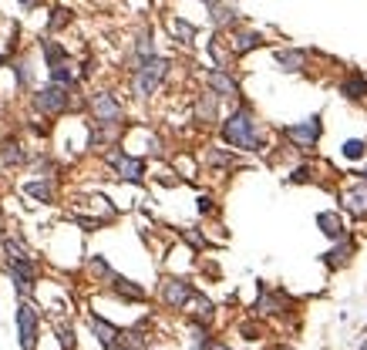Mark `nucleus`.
I'll use <instances>...</instances> for the list:
<instances>
[{
    "label": "nucleus",
    "instance_id": "nucleus-17",
    "mask_svg": "<svg viewBox=\"0 0 367 350\" xmlns=\"http://www.w3.org/2000/svg\"><path fill=\"white\" fill-rule=\"evenodd\" d=\"M283 307H287V296H283V293H270L263 283H260V300H256V307H253V310H260V313H283Z\"/></svg>",
    "mask_w": 367,
    "mask_h": 350
},
{
    "label": "nucleus",
    "instance_id": "nucleus-3",
    "mask_svg": "<svg viewBox=\"0 0 367 350\" xmlns=\"http://www.w3.org/2000/svg\"><path fill=\"white\" fill-rule=\"evenodd\" d=\"M34 108H38L40 115H64L71 108V84L51 81V84L38 88L34 91Z\"/></svg>",
    "mask_w": 367,
    "mask_h": 350
},
{
    "label": "nucleus",
    "instance_id": "nucleus-40",
    "mask_svg": "<svg viewBox=\"0 0 367 350\" xmlns=\"http://www.w3.org/2000/svg\"><path fill=\"white\" fill-rule=\"evenodd\" d=\"M202 3H206V7H216V3H219V0H202Z\"/></svg>",
    "mask_w": 367,
    "mask_h": 350
},
{
    "label": "nucleus",
    "instance_id": "nucleus-20",
    "mask_svg": "<svg viewBox=\"0 0 367 350\" xmlns=\"http://www.w3.org/2000/svg\"><path fill=\"white\" fill-rule=\"evenodd\" d=\"M216 115H219V98L209 91V95L199 98V105H195V118H199L202 125H209V121H216Z\"/></svg>",
    "mask_w": 367,
    "mask_h": 350
},
{
    "label": "nucleus",
    "instance_id": "nucleus-1",
    "mask_svg": "<svg viewBox=\"0 0 367 350\" xmlns=\"http://www.w3.org/2000/svg\"><path fill=\"white\" fill-rule=\"evenodd\" d=\"M223 142L232 149H243V152H263L267 142L260 135V118L250 105H239L236 112H230V118L223 121Z\"/></svg>",
    "mask_w": 367,
    "mask_h": 350
},
{
    "label": "nucleus",
    "instance_id": "nucleus-12",
    "mask_svg": "<svg viewBox=\"0 0 367 350\" xmlns=\"http://www.w3.org/2000/svg\"><path fill=\"white\" fill-rule=\"evenodd\" d=\"M91 333H95L98 340H101V347H112V344H121V330H118L115 324H108L105 317H98V313H91Z\"/></svg>",
    "mask_w": 367,
    "mask_h": 350
},
{
    "label": "nucleus",
    "instance_id": "nucleus-33",
    "mask_svg": "<svg viewBox=\"0 0 367 350\" xmlns=\"http://www.w3.org/2000/svg\"><path fill=\"white\" fill-rule=\"evenodd\" d=\"M58 337H61V347L64 350L75 347V333H71V327H58Z\"/></svg>",
    "mask_w": 367,
    "mask_h": 350
},
{
    "label": "nucleus",
    "instance_id": "nucleus-41",
    "mask_svg": "<svg viewBox=\"0 0 367 350\" xmlns=\"http://www.w3.org/2000/svg\"><path fill=\"white\" fill-rule=\"evenodd\" d=\"M20 3H24V7H34V0H20Z\"/></svg>",
    "mask_w": 367,
    "mask_h": 350
},
{
    "label": "nucleus",
    "instance_id": "nucleus-10",
    "mask_svg": "<svg viewBox=\"0 0 367 350\" xmlns=\"http://www.w3.org/2000/svg\"><path fill=\"white\" fill-rule=\"evenodd\" d=\"M7 273L20 293L34 290V259H7Z\"/></svg>",
    "mask_w": 367,
    "mask_h": 350
},
{
    "label": "nucleus",
    "instance_id": "nucleus-31",
    "mask_svg": "<svg viewBox=\"0 0 367 350\" xmlns=\"http://www.w3.org/2000/svg\"><path fill=\"white\" fill-rule=\"evenodd\" d=\"M14 75H17V88H27V84H31V64H27V61H17V64H14Z\"/></svg>",
    "mask_w": 367,
    "mask_h": 350
},
{
    "label": "nucleus",
    "instance_id": "nucleus-15",
    "mask_svg": "<svg viewBox=\"0 0 367 350\" xmlns=\"http://www.w3.org/2000/svg\"><path fill=\"white\" fill-rule=\"evenodd\" d=\"M340 95L347 98V101H361V98H367V78L361 75V71H350L347 78L340 81Z\"/></svg>",
    "mask_w": 367,
    "mask_h": 350
},
{
    "label": "nucleus",
    "instance_id": "nucleus-30",
    "mask_svg": "<svg viewBox=\"0 0 367 350\" xmlns=\"http://www.w3.org/2000/svg\"><path fill=\"white\" fill-rule=\"evenodd\" d=\"M64 24H71V10H68V7H54V10H51V20H47V31H61Z\"/></svg>",
    "mask_w": 367,
    "mask_h": 350
},
{
    "label": "nucleus",
    "instance_id": "nucleus-23",
    "mask_svg": "<svg viewBox=\"0 0 367 350\" xmlns=\"http://www.w3.org/2000/svg\"><path fill=\"white\" fill-rule=\"evenodd\" d=\"M112 287H115L118 296H125V300H145V290L138 287V283H132V280H125V276H118L112 280Z\"/></svg>",
    "mask_w": 367,
    "mask_h": 350
},
{
    "label": "nucleus",
    "instance_id": "nucleus-26",
    "mask_svg": "<svg viewBox=\"0 0 367 350\" xmlns=\"http://www.w3.org/2000/svg\"><path fill=\"white\" fill-rule=\"evenodd\" d=\"M209 20H213V27H230V24H236V10L232 7H213Z\"/></svg>",
    "mask_w": 367,
    "mask_h": 350
},
{
    "label": "nucleus",
    "instance_id": "nucleus-42",
    "mask_svg": "<svg viewBox=\"0 0 367 350\" xmlns=\"http://www.w3.org/2000/svg\"><path fill=\"white\" fill-rule=\"evenodd\" d=\"M0 64H7V54H0Z\"/></svg>",
    "mask_w": 367,
    "mask_h": 350
},
{
    "label": "nucleus",
    "instance_id": "nucleus-11",
    "mask_svg": "<svg viewBox=\"0 0 367 350\" xmlns=\"http://www.w3.org/2000/svg\"><path fill=\"white\" fill-rule=\"evenodd\" d=\"M276 64H280V71L297 75V71L307 68V51H304V47H280V51H276Z\"/></svg>",
    "mask_w": 367,
    "mask_h": 350
},
{
    "label": "nucleus",
    "instance_id": "nucleus-8",
    "mask_svg": "<svg viewBox=\"0 0 367 350\" xmlns=\"http://www.w3.org/2000/svg\"><path fill=\"white\" fill-rule=\"evenodd\" d=\"M108 162H112V169L118 172V178H125V182H142L145 178V162L135 155H128V152H108Z\"/></svg>",
    "mask_w": 367,
    "mask_h": 350
},
{
    "label": "nucleus",
    "instance_id": "nucleus-19",
    "mask_svg": "<svg viewBox=\"0 0 367 350\" xmlns=\"http://www.w3.org/2000/svg\"><path fill=\"white\" fill-rule=\"evenodd\" d=\"M350 256H354V239L340 236V239H337V246H334V250L327 253V259H324V263H327L330 270H334V266H344Z\"/></svg>",
    "mask_w": 367,
    "mask_h": 350
},
{
    "label": "nucleus",
    "instance_id": "nucleus-18",
    "mask_svg": "<svg viewBox=\"0 0 367 350\" xmlns=\"http://www.w3.org/2000/svg\"><path fill=\"white\" fill-rule=\"evenodd\" d=\"M24 195L34 199V202H51L54 199V182L51 178H34V182L24 185Z\"/></svg>",
    "mask_w": 367,
    "mask_h": 350
},
{
    "label": "nucleus",
    "instance_id": "nucleus-22",
    "mask_svg": "<svg viewBox=\"0 0 367 350\" xmlns=\"http://www.w3.org/2000/svg\"><path fill=\"white\" fill-rule=\"evenodd\" d=\"M169 31H172V38L179 44H193L195 40V24H189L186 17H172L169 20Z\"/></svg>",
    "mask_w": 367,
    "mask_h": 350
},
{
    "label": "nucleus",
    "instance_id": "nucleus-35",
    "mask_svg": "<svg viewBox=\"0 0 367 350\" xmlns=\"http://www.w3.org/2000/svg\"><path fill=\"white\" fill-rule=\"evenodd\" d=\"M239 330H243V337H246V340H260V330H256L253 324H243Z\"/></svg>",
    "mask_w": 367,
    "mask_h": 350
},
{
    "label": "nucleus",
    "instance_id": "nucleus-14",
    "mask_svg": "<svg viewBox=\"0 0 367 350\" xmlns=\"http://www.w3.org/2000/svg\"><path fill=\"white\" fill-rule=\"evenodd\" d=\"M344 206H347V209L357 215V219H367V182L350 185L347 192H344Z\"/></svg>",
    "mask_w": 367,
    "mask_h": 350
},
{
    "label": "nucleus",
    "instance_id": "nucleus-28",
    "mask_svg": "<svg viewBox=\"0 0 367 350\" xmlns=\"http://www.w3.org/2000/svg\"><path fill=\"white\" fill-rule=\"evenodd\" d=\"M135 54H138V61H142V58H152V54H155L152 31H142V34H138V40H135Z\"/></svg>",
    "mask_w": 367,
    "mask_h": 350
},
{
    "label": "nucleus",
    "instance_id": "nucleus-4",
    "mask_svg": "<svg viewBox=\"0 0 367 350\" xmlns=\"http://www.w3.org/2000/svg\"><path fill=\"white\" fill-rule=\"evenodd\" d=\"M283 135L290 138L300 152H310V149H317V142L324 135V115L317 112V115L304 118V121H297V125H283Z\"/></svg>",
    "mask_w": 367,
    "mask_h": 350
},
{
    "label": "nucleus",
    "instance_id": "nucleus-6",
    "mask_svg": "<svg viewBox=\"0 0 367 350\" xmlns=\"http://www.w3.org/2000/svg\"><path fill=\"white\" fill-rule=\"evenodd\" d=\"M38 324L40 317L38 310L27 303V300H20L17 307V337H20V350H38Z\"/></svg>",
    "mask_w": 367,
    "mask_h": 350
},
{
    "label": "nucleus",
    "instance_id": "nucleus-13",
    "mask_svg": "<svg viewBox=\"0 0 367 350\" xmlns=\"http://www.w3.org/2000/svg\"><path fill=\"white\" fill-rule=\"evenodd\" d=\"M317 226H320V233L327 236V239H340V236H347V226H344V219L334 213V209H324V213H317Z\"/></svg>",
    "mask_w": 367,
    "mask_h": 350
},
{
    "label": "nucleus",
    "instance_id": "nucleus-2",
    "mask_svg": "<svg viewBox=\"0 0 367 350\" xmlns=\"http://www.w3.org/2000/svg\"><path fill=\"white\" fill-rule=\"evenodd\" d=\"M169 58H142L135 64V78H132V88H135V98H152L158 88H162V81L169 78Z\"/></svg>",
    "mask_w": 367,
    "mask_h": 350
},
{
    "label": "nucleus",
    "instance_id": "nucleus-39",
    "mask_svg": "<svg viewBox=\"0 0 367 350\" xmlns=\"http://www.w3.org/2000/svg\"><path fill=\"white\" fill-rule=\"evenodd\" d=\"M361 182H367V165H364V169H361Z\"/></svg>",
    "mask_w": 367,
    "mask_h": 350
},
{
    "label": "nucleus",
    "instance_id": "nucleus-32",
    "mask_svg": "<svg viewBox=\"0 0 367 350\" xmlns=\"http://www.w3.org/2000/svg\"><path fill=\"white\" fill-rule=\"evenodd\" d=\"M206 162H209V165H232V155L230 152H219V149H209V152H206Z\"/></svg>",
    "mask_w": 367,
    "mask_h": 350
},
{
    "label": "nucleus",
    "instance_id": "nucleus-37",
    "mask_svg": "<svg viewBox=\"0 0 367 350\" xmlns=\"http://www.w3.org/2000/svg\"><path fill=\"white\" fill-rule=\"evenodd\" d=\"M209 350H232V347H226V344H219V340H213V344H209Z\"/></svg>",
    "mask_w": 367,
    "mask_h": 350
},
{
    "label": "nucleus",
    "instance_id": "nucleus-25",
    "mask_svg": "<svg viewBox=\"0 0 367 350\" xmlns=\"http://www.w3.org/2000/svg\"><path fill=\"white\" fill-rule=\"evenodd\" d=\"M340 152H344V158H350V162H361V158L367 155V142L364 138H347Z\"/></svg>",
    "mask_w": 367,
    "mask_h": 350
},
{
    "label": "nucleus",
    "instance_id": "nucleus-38",
    "mask_svg": "<svg viewBox=\"0 0 367 350\" xmlns=\"http://www.w3.org/2000/svg\"><path fill=\"white\" fill-rule=\"evenodd\" d=\"M105 350H128V347H121V344H112V347H105Z\"/></svg>",
    "mask_w": 367,
    "mask_h": 350
},
{
    "label": "nucleus",
    "instance_id": "nucleus-34",
    "mask_svg": "<svg viewBox=\"0 0 367 350\" xmlns=\"http://www.w3.org/2000/svg\"><path fill=\"white\" fill-rule=\"evenodd\" d=\"M307 178H313V169H307V165H304V169H297V172L290 175V182H307Z\"/></svg>",
    "mask_w": 367,
    "mask_h": 350
},
{
    "label": "nucleus",
    "instance_id": "nucleus-27",
    "mask_svg": "<svg viewBox=\"0 0 367 350\" xmlns=\"http://www.w3.org/2000/svg\"><path fill=\"white\" fill-rule=\"evenodd\" d=\"M44 58H47V68H51L58 61H68V51L61 47L58 40H44Z\"/></svg>",
    "mask_w": 367,
    "mask_h": 350
},
{
    "label": "nucleus",
    "instance_id": "nucleus-29",
    "mask_svg": "<svg viewBox=\"0 0 367 350\" xmlns=\"http://www.w3.org/2000/svg\"><path fill=\"white\" fill-rule=\"evenodd\" d=\"M3 253H7V259H31V253L24 250V243H17V239H3Z\"/></svg>",
    "mask_w": 367,
    "mask_h": 350
},
{
    "label": "nucleus",
    "instance_id": "nucleus-16",
    "mask_svg": "<svg viewBox=\"0 0 367 350\" xmlns=\"http://www.w3.org/2000/svg\"><path fill=\"white\" fill-rule=\"evenodd\" d=\"M263 44H267V40H263L260 31H239V34L232 38V54L243 58V54H250L253 47H263Z\"/></svg>",
    "mask_w": 367,
    "mask_h": 350
},
{
    "label": "nucleus",
    "instance_id": "nucleus-9",
    "mask_svg": "<svg viewBox=\"0 0 367 350\" xmlns=\"http://www.w3.org/2000/svg\"><path fill=\"white\" fill-rule=\"evenodd\" d=\"M206 84H209V91H213L216 98H230V101L239 98V84H236V78H232L230 71H223V68H213V71L206 75Z\"/></svg>",
    "mask_w": 367,
    "mask_h": 350
},
{
    "label": "nucleus",
    "instance_id": "nucleus-7",
    "mask_svg": "<svg viewBox=\"0 0 367 350\" xmlns=\"http://www.w3.org/2000/svg\"><path fill=\"white\" fill-rule=\"evenodd\" d=\"M193 296H195V287L189 283V280L172 276V280H165V283H162V303H165V307H172V310L189 307V300H193Z\"/></svg>",
    "mask_w": 367,
    "mask_h": 350
},
{
    "label": "nucleus",
    "instance_id": "nucleus-36",
    "mask_svg": "<svg viewBox=\"0 0 367 350\" xmlns=\"http://www.w3.org/2000/svg\"><path fill=\"white\" fill-rule=\"evenodd\" d=\"M199 213H213V199L209 195H199Z\"/></svg>",
    "mask_w": 367,
    "mask_h": 350
},
{
    "label": "nucleus",
    "instance_id": "nucleus-24",
    "mask_svg": "<svg viewBox=\"0 0 367 350\" xmlns=\"http://www.w3.org/2000/svg\"><path fill=\"white\" fill-rule=\"evenodd\" d=\"M88 270L95 273V276H98V280H101V283H112V280H115V270L108 266V259H105V256H91V263H88Z\"/></svg>",
    "mask_w": 367,
    "mask_h": 350
},
{
    "label": "nucleus",
    "instance_id": "nucleus-5",
    "mask_svg": "<svg viewBox=\"0 0 367 350\" xmlns=\"http://www.w3.org/2000/svg\"><path fill=\"white\" fill-rule=\"evenodd\" d=\"M91 115H95V125L115 128V125H121L125 112H121V101H118L112 91H98V95L91 98Z\"/></svg>",
    "mask_w": 367,
    "mask_h": 350
},
{
    "label": "nucleus",
    "instance_id": "nucleus-21",
    "mask_svg": "<svg viewBox=\"0 0 367 350\" xmlns=\"http://www.w3.org/2000/svg\"><path fill=\"white\" fill-rule=\"evenodd\" d=\"M0 158H3V165H24V162H27V152H24V145H20V142L7 138V142H3V149H0Z\"/></svg>",
    "mask_w": 367,
    "mask_h": 350
}]
</instances>
